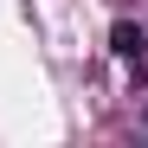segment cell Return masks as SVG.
Instances as JSON below:
<instances>
[{
    "mask_svg": "<svg viewBox=\"0 0 148 148\" xmlns=\"http://www.w3.org/2000/svg\"><path fill=\"white\" fill-rule=\"evenodd\" d=\"M110 52H116L122 64H148V32L129 26V19H116V26H110Z\"/></svg>",
    "mask_w": 148,
    "mask_h": 148,
    "instance_id": "obj_1",
    "label": "cell"
},
{
    "mask_svg": "<svg viewBox=\"0 0 148 148\" xmlns=\"http://www.w3.org/2000/svg\"><path fill=\"white\" fill-rule=\"evenodd\" d=\"M142 135H148V110H142Z\"/></svg>",
    "mask_w": 148,
    "mask_h": 148,
    "instance_id": "obj_2",
    "label": "cell"
}]
</instances>
